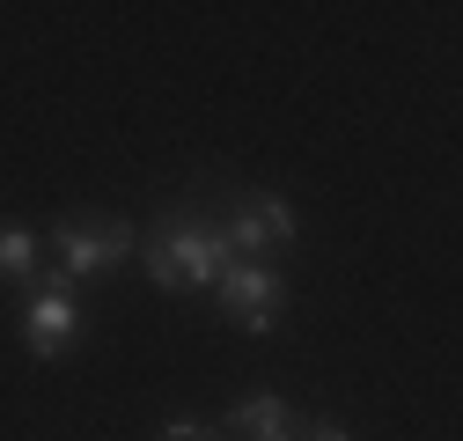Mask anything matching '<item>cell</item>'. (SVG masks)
Returning a JSON list of instances; mask_svg holds the SVG:
<instances>
[{
    "instance_id": "1",
    "label": "cell",
    "mask_w": 463,
    "mask_h": 441,
    "mask_svg": "<svg viewBox=\"0 0 463 441\" xmlns=\"http://www.w3.org/2000/svg\"><path fill=\"white\" fill-rule=\"evenodd\" d=\"M147 243L169 258V272H177V287H199L213 295L221 287V272L236 265V250H228V236L213 229V213H199L192 199L184 206H162V220L147 229Z\"/></svg>"
},
{
    "instance_id": "7",
    "label": "cell",
    "mask_w": 463,
    "mask_h": 441,
    "mask_svg": "<svg viewBox=\"0 0 463 441\" xmlns=\"http://www.w3.org/2000/svg\"><path fill=\"white\" fill-rule=\"evenodd\" d=\"M37 236L23 229V220H0V280H30V272H37Z\"/></svg>"
},
{
    "instance_id": "5",
    "label": "cell",
    "mask_w": 463,
    "mask_h": 441,
    "mask_svg": "<svg viewBox=\"0 0 463 441\" xmlns=\"http://www.w3.org/2000/svg\"><path fill=\"white\" fill-rule=\"evenodd\" d=\"M213 302H221V316L236 324L243 339H265V331L279 324V302H287V272H279V265H250V258H236V265L221 272Z\"/></svg>"
},
{
    "instance_id": "2",
    "label": "cell",
    "mask_w": 463,
    "mask_h": 441,
    "mask_svg": "<svg viewBox=\"0 0 463 441\" xmlns=\"http://www.w3.org/2000/svg\"><path fill=\"white\" fill-rule=\"evenodd\" d=\"M213 229L228 236V250L250 258V265H272V250H295L302 243V206L287 199V192H236V206H228Z\"/></svg>"
},
{
    "instance_id": "4",
    "label": "cell",
    "mask_w": 463,
    "mask_h": 441,
    "mask_svg": "<svg viewBox=\"0 0 463 441\" xmlns=\"http://www.w3.org/2000/svg\"><path fill=\"white\" fill-rule=\"evenodd\" d=\"M15 331H23V353L30 361H60L74 339H81V295L67 272H44L37 295L15 309Z\"/></svg>"
},
{
    "instance_id": "3",
    "label": "cell",
    "mask_w": 463,
    "mask_h": 441,
    "mask_svg": "<svg viewBox=\"0 0 463 441\" xmlns=\"http://www.w3.org/2000/svg\"><path fill=\"white\" fill-rule=\"evenodd\" d=\"M133 243H140L133 220H60L44 250H52V272H67V280H103L133 258Z\"/></svg>"
},
{
    "instance_id": "8",
    "label": "cell",
    "mask_w": 463,
    "mask_h": 441,
    "mask_svg": "<svg viewBox=\"0 0 463 441\" xmlns=\"http://www.w3.org/2000/svg\"><path fill=\"white\" fill-rule=\"evenodd\" d=\"M162 441H206V419L177 412V419H162Z\"/></svg>"
},
{
    "instance_id": "6",
    "label": "cell",
    "mask_w": 463,
    "mask_h": 441,
    "mask_svg": "<svg viewBox=\"0 0 463 441\" xmlns=\"http://www.w3.org/2000/svg\"><path fill=\"white\" fill-rule=\"evenodd\" d=\"M221 427H243L250 441H302V412L287 405V398H272V390L236 398V405L221 412Z\"/></svg>"
},
{
    "instance_id": "9",
    "label": "cell",
    "mask_w": 463,
    "mask_h": 441,
    "mask_svg": "<svg viewBox=\"0 0 463 441\" xmlns=\"http://www.w3.org/2000/svg\"><path fill=\"white\" fill-rule=\"evenodd\" d=\"M302 441H354L345 419H302Z\"/></svg>"
},
{
    "instance_id": "10",
    "label": "cell",
    "mask_w": 463,
    "mask_h": 441,
    "mask_svg": "<svg viewBox=\"0 0 463 441\" xmlns=\"http://www.w3.org/2000/svg\"><path fill=\"white\" fill-rule=\"evenodd\" d=\"M206 441H213V434H206Z\"/></svg>"
}]
</instances>
